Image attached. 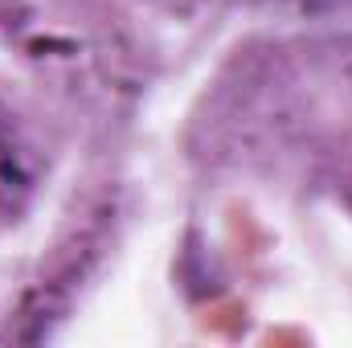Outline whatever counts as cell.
Returning <instances> with one entry per match:
<instances>
[{"instance_id": "6da1fadb", "label": "cell", "mask_w": 352, "mask_h": 348, "mask_svg": "<svg viewBox=\"0 0 352 348\" xmlns=\"http://www.w3.org/2000/svg\"><path fill=\"white\" fill-rule=\"evenodd\" d=\"M33 188H37L33 144L16 123V115L0 102V230L29 205Z\"/></svg>"}]
</instances>
